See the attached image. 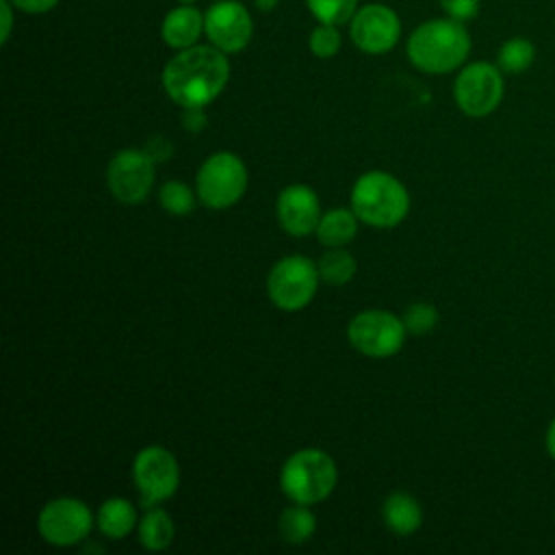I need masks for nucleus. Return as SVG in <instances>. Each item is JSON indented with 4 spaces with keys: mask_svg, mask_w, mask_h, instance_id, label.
<instances>
[{
    "mask_svg": "<svg viewBox=\"0 0 555 555\" xmlns=\"http://www.w3.org/2000/svg\"><path fill=\"white\" fill-rule=\"evenodd\" d=\"M163 89L182 108L208 106L230 80L228 54L206 43L178 50L163 67Z\"/></svg>",
    "mask_w": 555,
    "mask_h": 555,
    "instance_id": "nucleus-1",
    "label": "nucleus"
},
{
    "mask_svg": "<svg viewBox=\"0 0 555 555\" xmlns=\"http://www.w3.org/2000/svg\"><path fill=\"white\" fill-rule=\"evenodd\" d=\"M405 54L423 74H451L466 63L470 54V35L464 22L447 15L434 17L410 33Z\"/></svg>",
    "mask_w": 555,
    "mask_h": 555,
    "instance_id": "nucleus-2",
    "label": "nucleus"
},
{
    "mask_svg": "<svg viewBox=\"0 0 555 555\" xmlns=\"http://www.w3.org/2000/svg\"><path fill=\"white\" fill-rule=\"evenodd\" d=\"M351 210L371 228H395L410 210V195L395 176L369 171L351 189Z\"/></svg>",
    "mask_w": 555,
    "mask_h": 555,
    "instance_id": "nucleus-3",
    "label": "nucleus"
},
{
    "mask_svg": "<svg viewBox=\"0 0 555 555\" xmlns=\"http://www.w3.org/2000/svg\"><path fill=\"white\" fill-rule=\"evenodd\" d=\"M338 481L336 462L323 449L295 451L280 470V488L301 505H317L325 501Z\"/></svg>",
    "mask_w": 555,
    "mask_h": 555,
    "instance_id": "nucleus-4",
    "label": "nucleus"
},
{
    "mask_svg": "<svg viewBox=\"0 0 555 555\" xmlns=\"http://www.w3.org/2000/svg\"><path fill=\"white\" fill-rule=\"evenodd\" d=\"M247 189V167L232 152L210 154L195 178V191L204 206L225 210L234 206Z\"/></svg>",
    "mask_w": 555,
    "mask_h": 555,
    "instance_id": "nucleus-5",
    "label": "nucleus"
},
{
    "mask_svg": "<svg viewBox=\"0 0 555 555\" xmlns=\"http://www.w3.org/2000/svg\"><path fill=\"white\" fill-rule=\"evenodd\" d=\"M319 280L317 262L308 256L291 254L271 267L267 275V293L280 310L297 312L312 301Z\"/></svg>",
    "mask_w": 555,
    "mask_h": 555,
    "instance_id": "nucleus-6",
    "label": "nucleus"
},
{
    "mask_svg": "<svg viewBox=\"0 0 555 555\" xmlns=\"http://www.w3.org/2000/svg\"><path fill=\"white\" fill-rule=\"evenodd\" d=\"M505 80L496 63L475 61L462 65L453 82V100L468 117H486L494 113L503 100Z\"/></svg>",
    "mask_w": 555,
    "mask_h": 555,
    "instance_id": "nucleus-7",
    "label": "nucleus"
},
{
    "mask_svg": "<svg viewBox=\"0 0 555 555\" xmlns=\"http://www.w3.org/2000/svg\"><path fill=\"white\" fill-rule=\"evenodd\" d=\"M132 481L143 507H156L171 499L180 483V466L173 453L160 444H150L134 455Z\"/></svg>",
    "mask_w": 555,
    "mask_h": 555,
    "instance_id": "nucleus-8",
    "label": "nucleus"
},
{
    "mask_svg": "<svg viewBox=\"0 0 555 555\" xmlns=\"http://www.w3.org/2000/svg\"><path fill=\"white\" fill-rule=\"evenodd\" d=\"M403 319L388 310H362L347 325L351 347L369 358L395 356L405 340Z\"/></svg>",
    "mask_w": 555,
    "mask_h": 555,
    "instance_id": "nucleus-9",
    "label": "nucleus"
},
{
    "mask_svg": "<svg viewBox=\"0 0 555 555\" xmlns=\"http://www.w3.org/2000/svg\"><path fill=\"white\" fill-rule=\"evenodd\" d=\"M95 518L87 503L74 496H59L48 501L37 518V529L48 544L74 546L82 542Z\"/></svg>",
    "mask_w": 555,
    "mask_h": 555,
    "instance_id": "nucleus-10",
    "label": "nucleus"
},
{
    "mask_svg": "<svg viewBox=\"0 0 555 555\" xmlns=\"http://www.w3.org/2000/svg\"><path fill=\"white\" fill-rule=\"evenodd\" d=\"M204 35L210 46L225 54L245 50L254 35L249 9L238 0H215L204 13Z\"/></svg>",
    "mask_w": 555,
    "mask_h": 555,
    "instance_id": "nucleus-11",
    "label": "nucleus"
},
{
    "mask_svg": "<svg viewBox=\"0 0 555 555\" xmlns=\"http://www.w3.org/2000/svg\"><path fill=\"white\" fill-rule=\"evenodd\" d=\"M106 184L121 204L143 202L154 184V160L143 150H119L106 167Z\"/></svg>",
    "mask_w": 555,
    "mask_h": 555,
    "instance_id": "nucleus-12",
    "label": "nucleus"
},
{
    "mask_svg": "<svg viewBox=\"0 0 555 555\" xmlns=\"http://www.w3.org/2000/svg\"><path fill=\"white\" fill-rule=\"evenodd\" d=\"M349 37L366 54H386L399 43L401 20L388 4L371 2L358 7L349 22Z\"/></svg>",
    "mask_w": 555,
    "mask_h": 555,
    "instance_id": "nucleus-13",
    "label": "nucleus"
},
{
    "mask_svg": "<svg viewBox=\"0 0 555 555\" xmlns=\"http://www.w3.org/2000/svg\"><path fill=\"white\" fill-rule=\"evenodd\" d=\"M275 215L284 232L291 236H308L321 221V204L310 186L288 184L278 195Z\"/></svg>",
    "mask_w": 555,
    "mask_h": 555,
    "instance_id": "nucleus-14",
    "label": "nucleus"
},
{
    "mask_svg": "<svg viewBox=\"0 0 555 555\" xmlns=\"http://www.w3.org/2000/svg\"><path fill=\"white\" fill-rule=\"evenodd\" d=\"M204 35V13L195 4H178L163 17L160 37L171 50H184Z\"/></svg>",
    "mask_w": 555,
    "mask_h": 555,
    "instance_id": "nucleus-15",
    "label": "nucleus"
},
{
    "mask_svg": "<svg viewBox=\"0 0 555 555\" xmlns=\"http://www.w3.org/2000/svg\"><path fill=\"white\" fill-rule=\"evenodd\" d=\"M382 518L395 535H410L421 527L423 509L412 494L392 492L382 503Z\"/></svg>",
    "mask_w": 555,
    "mask_h": 555,
    "instance_id": "nucleus-16",
    "label": "nucleus"
},
{
    "mask_svg": "<svg viewBox=\"0 0 555 555\" xmlns=\"http://www.w3.org/2000/svg\"><path fill=\"white\" fill-rule=\"evenodd\" d=\"M95 525L106 538L121 540L137 527V509L128 499L111 496L100 505Z\"/></svg>",
    "mask_w": 555,
    "mask_h": 555,
    "instance_id": "nucleus-17",
    "label": "nucleus"
},
{
    "mask_svg": "<svg viewBox=\"0 0 555 555\" xmlns=\"http://www.w3.org/2000/svg\"><path fill=\"white\" fill-rule=\"evenodd\" d=\"M358 217L353 210L347 208H334L325 215H321V221L314 230L317 238L325 247H345L353 241L358 234Z\"/></svg>",
    "mask_w": 555,
    "mask_h": 555,
    "instance_id": "nucleus-18",
    "label": "nucleus"
},
{
    "mask_svg": "<svg viewBox=\"0 0 555 555\" xmlns=\"http://www.w3.org/2000/svg\"><path fill=\"white\" fill-rule=\"evenodd\" d=\"M139 542L147 551H165L176 535L171 516L160 507H147L145 516L139 520Z\"/></svg>",
    "mask_w": 555,
    "mask_h": 555,
    "instance_id": "nucleus-19",
    "label": "nucleus"
},
{
    "mask_svg": "<svg viewBox=\"0 0 555 555\" xmlns=\"http://www.w3.org/2000/svg\"><path fill=\"white\" fill-rule=\"evenodd\" d=\"M535 61V46L527 37H509L496 52V65L503 74H522Z\"/></svg>",
    "mask_w": 555,
    "mask_h": 555,
    "instance_id": "nucleus-20",
    "label": "nucleus"
},
{
    "mask_svg": "<svg viewBox=\"0 0 555 555\" xmlns=\"http://www.w3.org/2000/svg\"><path fill=\"white\" fill-rule=\"evenodd\" d=\"M317 269L323 282L332 286H343L353 280L358 264H356V258L345 247H330V251H325L319 258Z\"/></svg>",
    "mask_w": 555,
    "mask_h": 555,
    "instance_id": "nucleus-21",
    "label": "nucleus"
},
{
    "mask_svg": "<svg viewBox=\"0 0 555 555\" xmlns=\"http://www.w3.org/2000/svg\"><path fill=\"white\" fill-rule=\"evenodd\" d=\"M310 505H301V503H295L291 507H286L282 514H280V520H278V527H280V533L286 542L291 544H301L306 542L314 529H317V518L314 514L308 509Z\"/></svg>",
    "mask_w": 555,
    "mask_h": 555,
    "instance_id": "nucleus-22",
    "label": "nucleus"
},
{
    "mask_svg": "<svg viewBox=\"0 0 555 555\" xmlns=\"http://www.w3.org/2000/svg\"><path fill=\"white\" fill-rule=\"evenodd\" d=\"M360 0H306L310 15L321 24L343 26L351 22Z\"/></svg>",
    "mask_w": 555,
    "mask_h": 555,
    "instance_id": "nucleus-23",
    "label": "nucleus"
},
{
    "mask_svg": "<svg viewBox=\"0 0 555 555\" xmlns=\"http://www.w3.org/2000/svg\"><path fill=\"white\" fill-rule=\"evenodd\" d=\"M160 206L165 208V212L169 215H176V217H182V215H189L193 212L195 208V195L191 191L189 184L180 182V180H169L160 186Z\"/></svg>",
    "mask_w": 555,
    "mask_h": 555,
    "instance_id": "nucleus-24",
    "label": "nucleus"
},
{
    "mask_svg": "<svg viewBox=\"0 0 555 555\" xmlns=\"http://www.w3.org/2000/svg\"><path fill=\"white\" fill-rule=\"evenodd\" d=\"M403 325L408 330V334H416V336H423V334H429L436 325H438V310L436 306L431 304H425V301H416V304H410L403 314Z\"/></svg>",
    "mask_w": 555,
    "mask_h": 555,
    "instance_id": "nucleus-25",
    "label": "nucleus"
},
{
    "mask_svg": "<svg viewBox=\"0 0 555 555\" xmlns=\"http://www.w3.org/2000/svg\"><path fill=\"white\" fill-rule=\"evenodd\" d=\"M340 43H343L340 30H338V26H332V24H321L319 22L310 30V37H308V48L317 59L336 56L338 50H340Z\"/></svg>",
    "mask_w": 555,
    "mask_h": 555,
    "instance_id": "nucleus-26",
    "label": "nucleus"
},
{
    "mask_svg": "<svg viewBox=\"0 0 555 555\" xmlns=\"http://www.w3.org/2000/svg\"><path fill=\"white\" fill-rule=\"evenodd\" d=\"M440 7L447 17H453L464 24L479 13V0H440Z\"/></svg>",
    "mask_w": 555,
    "mask_h": 555,
    "instance_id": "nucleus-27",
    "label": "nucleus"
},
{
    "mask_svg": "<svg viewBox=\"0 0 555 555\" xmlns=\"http://www.w3.org/2000/svg\"><path fill=\"white\" fill-rule=\"evenodd\" d=\"M143 152L154 160V163H165L173 154V145L165 137H152L145 145Z\"/></svg>",
    "mask_w": 555,
    "mask_h": 555,
    "instance_id": "nucleus-28",
    "label": "nucleus"
},
{
    "mask_svg": "<svg viewBox=\"0 0 555 555\" xmlns=\"http://www.w3.org/2000/svg\"><path fill=\"white\" fill-rule=\"evenodd\" d=\"M9 2L26 15H43L59 4V0H9Z\"/></svg>",
    "mask_w": 555,
    "mask_h": 555,
    "instance_id": "nucleus-29",
    "label": "nucleus"
},
{
    "mask_svg": "<svg viewBox=\"0 0 555 555\" xmlns=\"http://www.w3.org/2000/svg\"><path fill=\"white\" fill-rule=\"evenodd\" d=\"M17 9L9 2V0H0V17H2V24H0V43H7L9 37H11V30H13V13Z\"/></svg>",
    "mask_w": 555,
    "mask_h": 555,
    "instance_id": "nucleus-30",
    "label": "nucleus"
},
{
    "mask_svg": "<svg viewBox=\"0 0 555 555\" xmlns=\"http://www.w3.org/2000/svg\"><path fill=\"white\" fill-rule=\"evenodd\" d=\"M182 126L191 132H199L204 126H206V115H204V108L202 106H195V108H184V115H182Z\"/></svg>",
    "mask_w": 555,
    "mask_h": 555,
    "instance_id": "nucleus-31",
    "label": "nucleus"
},
{
    "mask_svg": "<svg viewBox=\"0 0 555 555\" xmlns=\"http://www.w3.org/2000/svg\"><path fill=\"white\" fill-rule=\"evenodd\" d=\"M546 451L555 460V416H553V421H551V425L546 429Z\"/></svg>",
    "mask_w": 555,
    "mask_h": 555,
    "instance_id": "nucleus-32",
    "label": "nucleus"
},
{
    "mask_svg": "<svg viewBox=\"0 0 555 555\" xmlns=\"http://www.w3.org/2000/svg\"><path fill=\"white\" fill-rule=\"evenodd\" d=\"M254 2V7L258 9V11H262V13H271L275 7H278V2L280 0H251Z\"/></svg>",
    "mask_w": 555,
    "mask_h": 555,
    "instance_id": "nucleus-33",
    "label": "nucleus"
},
{
    "mask_svg": "<svg viewBox=\"0 0 555 555\" xmlns=\"http://www.w3.org/2000/svg\"><path fill=\"white\" fill-rule=\"evenodd\" d=\"M197 0H178V4H195Z\"/></svg>",
    "mask_w": 555,
    "mask_h": 555,
    "instance_id": "nucleus-34",
    "label": "nucleus"
}]
</instances>
